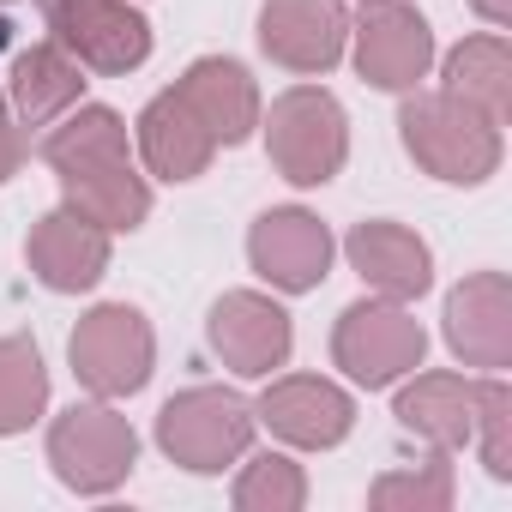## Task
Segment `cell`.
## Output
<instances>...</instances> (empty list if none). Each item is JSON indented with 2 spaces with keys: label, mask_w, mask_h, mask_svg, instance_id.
<instances>
[{
  "label": "cell",
  "mask_w": 512,
  "mask_h": 512,
  "mask_svg": "<svg viewBox=\"0 0 512 512\" xmlns=\"http://www.w3.org/2000/svg\"><path fill=\"white\" fill-rule=\"evenodd\" d=\"M398 133H404V151L416 157V169H428L434 181H452V187H482L506 151L500 121L452 91H410L398 109Z\"/></svg>",
  "instance_id": "6da1fadb"
},
{
  "label": "cell",
  "mask_w": 512,
  "mask_h": 512,
  "mask_svg": "<svg viewBox=\"0 0 512 512\" xmlns=\"http://www.w3.org/2000/svg\"><path fill=\"white\" fill-rule=\"evenodd\" d=\"M253 428H260V416L229 386H187L157 410V446L169 452V464L193 476H217L235 458H247Z\"/></svg>",
  "instance_id": "7a4b0ae2"
},
{
  "label": "cell",
  "mask_w": 512,
  "mask_h": 512,
  "mask_svg": "<svg viewBox=\"0 0 512 512\" xmlns=\"http://www.w3.org/2000/svg\"><path fill=\"white\" fill-rule=\"evenodd\" d=\"M266 127V151H272V169L296 187H326L344 157H350V115L332 91L320 85H296L272 103V115H260Z\"/></svg>",
  "instance_id": "3957f363"
},
{
  "label": "cell",
  "mask_w": 512,
  "mask_h": 512,
  "mask_svg": "<svg viewBox=\"0 0 512 512\" xmlns=\"http://www.w3.org/2000/svg\"><path fill=\"white\" fill-rule=\"evenodd\" d=\"M422 356H428V332H422V320H416L404 302L368 296V302H350V308L338 314L332 362H338L356 386H368V392L398 386L404 374L422 368Z\"/></svg>",
  "instance_id": "277c9868"
},
{
  "label": "cell",
  "mask_w": 512,
  "mask_h": 512,
  "mask_svg": "<svg viewBox=\"0 0 512 512\" xmlns=\"http://www.w3.org/2000/svg\"><path fill=\"white\" fill-rule=\"evenodd\" d=\"M67 362L79 374V386L91 398H133L145 392L151 368H157V338H151V320L127 302H103L91 308L73 338H67Z\"/></svg>",
  "instance_id": "5b68a950"
},
{
  "label": "cell",
  "mask_w": 512,
  "mask_h": 512,
  "mask_svg": "<svg viewBox=\"0 0 512 512\" xmlns=\"http://www.w3.org/2000/svg\"><path fill=\"white\" fill-rule=\"evenodd\" d=\"M49 37L103 79H127L151 61V25L133 0H37Z\"/></svg>",
  "instance_id": "8992f818"
},
{
  "label": "cell",
  "mask_w": 512,
  "mask_h": 512,
  "mask_svg": "<svg viewBox=\"0 0 512 512\" xmlns=\"http://www.w3.org/2000/svg\"><path fill=\"white\" fill-rule=\"evenodd\" d=\"M49 464L73 494H115L139 464V434L109 398L73 404L49 428Z\"/></svg>",
  "instance_id": "52a82bcc"
},
{
  "label": "cell",
  "mask_w": 512,
  "mask_h": 512,
  "mask_svg": "<svg viewBox=\"0 0 512 512\" xmlns=\"http://www.w3.org/2000/svg\"><path fill=\"white\" fill-rule=\"evenodd\" d=\"M356 37V73L374 91H416L434 67V31L410 0H362Z\"/></svg>",
  "instance_id": "ba28073f"
},
{
  "label": "cell",
  "mask_w": 512,
  "mask_h": 512,
  "mask_svg": "<svg viewBox=\"0 0 512 512\" xmlns=\"http://www.w3.org/2000/svg\"><path fill=\"white\" fill-rule=\"evenodd\" d=\"M332 253H338L332 229L314 211H302V205H278L266 217H253V229H247V260H253V272H260L272 290H284V296L320 290L326 272H332Z\"/></svg>",
  "instance_id": "9c48e42d"
},
{
  "label": "cell",
  "mask_w": 512,
  "mask_h": 512,
  "mask_svg": "<svg viewBox=\"0 0 512 512\" xmlns=\"http://www.w3.org/2000/svg\"><path fill=\"white\" fill-rule=\"evenodd\" d=\"M284 446H302V452H332L338 440H350L356 428V398L338 386V380H320V374H284L260 392L253 404Z\"/></svg>",
  "instance_id": "30bf717a"
},
{
  "label": "cell",
  "mask_w": 512,
  "mask_h": 512,
  "mask_svg": "<svg viewBox=\"0 0 512 512\" xmlns=\"http://www.w3.org/2000/svg\"><path fill=\"white\" fill-rule=\"evenodd\" d=\"M350 13L344 0H266L260 7V49L302 79H320L344 61Z\"/></svg>",
  "instance_id": "8fae6325"
},
{
  "label": "cell",
  "mask_w": 512,
  "mask_h": 512,
  "mask_svg": "<svg viewBox=\"0 0 512 512\" xmlns=\"http://www.w3.org/2000/svg\"><path fill=\"white\" fill-rule=\"evenodd\" d=\"M211 350L223 356V368H235L241 380H266L272 368L290 362V344H296V326L290 314L260 296V290H229L217 308H211V326H205Z\"/></svg>",
  "instance_id": "7c38bea8"
},
{
  "label": "cell",
  "mask_w": 512,
  "mask_h": 512,
  "mask_svg": "<svg viewBox=\"0 0 512 512\" xmlns=\"http://www.w3.org/2000/svg\"><path fill=\"white\" fill-rule=\"evenodd\" d=\"M25 260H31V278L55 296H85L103 284L109 272V229H97L91 217L79 211H49L31 223V241H25Z\"/></svg>",
  "instance_id": "4fadbf2b"
},
{
  "label": "cell",
  "mask_w": 512,
  "mask_h": 512,
  "mask_svg": "<svg viewBox=\"0 0 512 512\" xmlns=\"http://www.w3.org/2000/svg\"><path fill=\"white\" fill-rule=\"evenodd\" d=\"M446 344L464 368H512V284L506 272H470L446 296Z\"/></svg>",
  "instance_id": "5bb4252c"
},
{
  "label": "cell",
  "mask_w": 512,
  "mask_h": 512,
  "mask_svg": "<svg viewBox=\"0 0 512 512\" xmlns=\"http://www.w3.org/2000/svg\"><path fill=\"white\" fill-rule=\"evenodd\" d=\"M175 97L199 115V127L217 139V145H241L253 139V127H260V85H253V73L229 55H199L181 79H175Z\"/></svg>",
  "instance_id": "9a60e30c"
},
{
  "label": "cell",
  "mask_w": 512,
  "mask_h": 512,
  "mask_svg": "<svg viewBox=\"0 0 512 512\" xmlns=\"http://www.w3.org/2000/svg\"><path fill=\"white\" fill-rule=\"evenodd\" d=\"M344 253H350V266L362 272V284H368L374 296L416 302V296L434 284V253H428V241H422L416 229L392 223V217L356 223L350 241H344Z\"/></svg>",
  "instance_id": "2e32d148"
},
{
  "label": "cell",
  "mask_w": 512,
  "mask_h": 512,
  "mask_svg": "<svg viewBox=\"0 0 512 512\" xmlns=\"http://www.w3.org/2000/svg\"><path fill=\"white\" fill-rule=\"evenodd\" d=\"M55 175H61L67 211L91 217V223L109 229V235H133V229L151 217V187H145V175L133 169V157H91V163H67V169H55Z\"/></svg>",
  "instance_id": "e0dca14e"
},
{
  "label": "cell",
  "mask_w": 512,
  "mask_h": 512,
  "mask_svg": "<svg viewBox=\"0 0 512 512\" xmlns=\"http://www.w3.org/2000/svg\"><path fill=\"white\" fill-rule=\"evenodd\" d=\"M0 85H7V103H13L19 127H49V121H61L85 97V67L55 37H43V43L13 55V73Z\"/></svg>",
  "instance_id": "ac0fdd59"
},
{
  "label": "cell",
  "mask_w": 512,
  "mask_h": 512,
  "mask_svg": "<svg viewBox=\"0 0 512 512\" xmlns=\"http://www.w3.org/2000/svg\"><path fill=\"white\" fill-rule=\"evenodd\" d=\"M133 127H139V157H145V169H151L157 181H193V175H205L211 157H217V139L199 127V115H193L175 91L151 97Z\"/></svg>",
  "instance_id": "d6986e66"
},
{
  "label": "cell",
  "mask_w": 512,
  "mask_h": 512,
  "mask_svg": "<svg viewBox=\"0 0 512 512\" xmlns=\"http://www.w3.org/2000/svg\"><path fill=\"white\" fill-rule=\"evenodd\" d=\"M398 422H404V434H416L422 446L452 458L470 440V422H476V380H464V374H416L398 392Z\"/></svg>",
  "instance_id": "ffe728a7"
},
{
  "label": "cell",
  "mask_w": 512,
  "mask_h": 512,
  "mask_svg": "<svg viewBox=\"0 0 512 512\" xmlns=\"http://www.w3.org/2000/svg\"><path fill=\"white\" fill-rule=\"evenodd\" d=\"M452 97L476 103L482 115H494L506 127V109H512V49L500 31H482V37H464L452 55H446V85Z\"/></svg>",
  "instance_id": "44dd1931"
},
{
  "label": "cell",
  "mask_w": 512,
  "mask_h": 512,
  "mask_svg": "<svg viewBox=\"0 0 512 512\" xmlns=\"http://www.w3.org/2000/svg\"><path fill=\"white\" fill-rule=\"evenodd\" d=\"M43 410H49V368H43V350H37L25 332L0 338V440H7V434H25Z\"/></svg>",
  "instance_id": "7402d4cb"
},
{
  "label": "cell",
  "mask_w": 512,
  "mask_h": 512,
  "mask_svg": "<svg viewBox=\"0 0 512 512\" xmlns=\"http://www.w3.org/2000/svg\"><path fill=\"white\" fill-rule=\"evenodd\" d=\"M91 157H127V121L103 103H73L61 121H49L43 163L67 169V163H91Z\"/></svg>",
  "instance_id": "603a6c76"
},
{
  "label": "cell",
  "mask_w": 512,
  "mask_h": 512,
  "mask_svg": "<svg viewBox=\"0 0 512 512\" xmlns=\"http://www.w3.org/2000/svg\"><path fill=\"white\" fill-rule=\"evenodd\" d=\"M229 500H235V512H302V506H308V476H302L296 458L260 452V458L241 464Z\"/></svg>",
  "instance_id": "cb8c5ba5"
},
{
  "label": "cell",
  "mask_w": 512,
  "mask_h": 512,
  "mask_svg": "<svg viewBox=\"0 0 512 512\" xmlns=\"http://www.w3.org/2000/svg\"><path fill=\"white\" fill-rule=\"evenodd\" d=\"M368 506H380V512H446L452 506V464H446V452H434L416 470H386L368 488Z\"/></svg>",
  "instance_id": "d4e9b609"
},
{
  "label": "cell",
  "mask_w": 512,
  "mask_h": 512,
  "mask_svg": "<svg viewBox=\"0 0 512 512\" xmlns=\"http://www.w3.org/2000/svg\"><path fill=\"white\" fill-rule=\"evenodd\" d=\"M470 440L482 446V464L494 482H512V392L506 380H476V422H470Z\"/></svg>",
  "instance_id": "484cf974"
},
{
  "label": "cell",
  "mask_w": 512,
  "mask_h": 512,
  "mask_svg": "<svg viewBox=\"0 0 512 512\" xmlns=\"http://www.w3.org/2000/svg\"><path fill=\"white\" fill-rule=\"evenodd\" d=\"M25 163V133H19V115L7 103V85H0V181H13Z\"/></svg>",
  "instance_id": "4316f807"
},
{
  "label": "cell",
  "mask_w": 512,
  "mask_h": 512,
  "mask_svg": "<svg viewBox=\"0 0 512 512\" xmlns=\"http://www.w3.org/2000/svg\"><path fill=\"white\" fill-rule=\"evenodd\" d=\"M470 7H476V13H482V19H488L494 31H500V25L512 19V0H470Z\"/></svg>",
  "instance_id": "83f0119b"
},
{
  "label": "cell",
  "mask_w": 512,
  "mask_h": 512,
  "mask_svg": "<svg viewBox=\"0 0 512 512\" xmlns=\"http://www.w3.org/2000/svg\"><path fill=\"white\" fill-rule=\"evenodd\" d=\"M0 7H13V0H0Z\"/></svg>",
  "instance_id": "f1b7e54d"
}]
</instances>
